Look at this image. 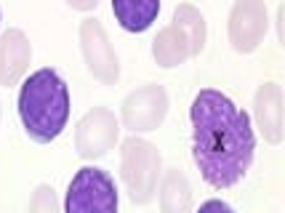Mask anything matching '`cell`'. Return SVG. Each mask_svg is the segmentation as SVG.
Returning a JSON list of instances; mask_svg holds the SVG:
<instances>
[{
  "label": "cell",
  "instance_id": "cell-1",
  "mask_svg": "<svg viewBox=\"0 0 285 213\" xmlns=\"http://www.w3.org/2000/svg\"><path fill=\"white\" fill-rule=\"evenodd\" d=\"M192 160L213 189H229L250 171L256 133L250 115L227 93L203 88L190 106Z\"/></svg>",
  "mask_w": 285,
  "mask_h": 213
},
{
  "label": "cell",
  "instance_id": "cell-2",
  "mask_svg": "<svg viewBox=\"0 0 285 213\" xmlns=\"http://www.w3.org/2000/svg\"><path fill=\"white\" fill-rule=\"evenodd\" d=\"M16 106L27 136L38 144H51L70 123V88L54 67H43L24 77Z\"/></svg>",
  "mask_w": 285,
  "mask_h": 213
},
{
  "label": "cell",
  "instance_id": "cell-3",
  "mask_svg": "<svg viewBox=\"0 0 285 213\" xmlns=\"http://www.w3.org/2000/svg\"><path fill=\"white\" fill-rule=\"evenodd\" d=\"M163 176V158L144 136H125L120 142V178L125 195L133 205H150L157 195V181Z\"/></svg>",
  "mask_w": 285,
  "mask_h": 213
},
{
  "label": "cell",
  "instance_id": "cell-4",
  "mask_svg": "<svg viewBox=\"0 0 285 213\" xmlns=\"http://www.w3.org/2000/svg\"><path fill=\"white\" fill-rule=\"evenodd\" d=\"M117 205L115 178L99 165H83L67 184L61 213H117Z\"/></svg>",
  "mask_w": 285,
  "mask_h": 213
},
{
  "label": "cell",
  "instance_id": "cell-5",
  "mask_svg": "<svg viewBox=\"0 0 285 213\" xmlns=\"http://www.w3.org/2000/svg\"><path fill=\"white\" fill-rule=\"evenodd\" d=\"M168 106H171L168 91L160 83H147V86L131 91L123 99L117 120H120V128L141 136V133L157 131L163 125L165 115H168Z\"/></svg>",
  "mask_w": 285,
  "mask_h": 213
},
{
  "label": "cell",
  "instance_id": "cell-6",
  "mask_svg": "<svg viewBox=\"0 0 285 213\" xmlns=\"http://www.w3.org/2000/svg\"><path fill=\"white\" fill-rule=\"evenodd\" d=\"M77 37H80V53L88 72L104 86H115L120 80V59H117L104 24L96 16H88L80 21Z\"/></svg>",
  "mask_w": 285,
  "mask_h": 213
},
{
  "label": "cell",
  "instance_id": "cell-7",
  "mask_svg": "<svg viewBox=\"0 0 285 213\" xmlns=\"http://www.w3.org/2000/svg\"><path fill=\"white\" fill-rule=\"evenodd\" d=\"M120 139V120L110 106H94L75 125V149L83 160H101Z\"/></svg>",
  "mask_w": 285,
  "mask_h": 213
},
{
  "label": "cell",
  "instance_id": "cell-8",
  "mask_svg": "<svg viewBox=\"0 0 285 213\" xmlns=\"http://www.w3.org/2000/svg\"><path fill=\"white\" fill-rule=\"evenodd\" d=\"M269 32V11L264 0H235L227 19V37L237 53H253Z\"/></svg>",
  "mask_w": 285,
  "mask_h": 213
},
{
  "label": "cell",
  "instance_id": "cell-9",
  "mask_svg": "<svg viewBox=\"0 0 285 213\" xmlns=\"http://www.w3.org/2000/svg\"><path fill=\"white\" fill-rule=\"evenodd\" d=\"M253 128L266 144H280L285 136V96L277 83L266 80L253 93Z\"/></svg>",
  "mask_w": 285,
  "mask_h": 213
},
{
  "label": "cell",
  "instance_id": "cell-10",
  "mask_svg": "<svg viewBox=\"0 0 285 213\" xmlns=\"http://www.w3.org/2000/svg\"><path fill=\"white\" fill-rule=\"evenodd\" d=\"M32 46L21 30H8L0 35V86H16L30 70Z\"/></svg>",
  "mask_w": 285,
  "mask_h": 213
},
{
  "label": "cell",
  "instance_id": "cell-11",
  "mask_svg": "<svg viewBox=\"0 0 285 213\" xmlns=\"http://www.w3.org/2000/svg\"><path fill=\"white\" fill-rule=\"evenodd\" d=\"M155 197L160 203V213H192V184L181 168L163 171Z\"/></svg>",
  "mask_w": 285,
  "mask_h": 213
},
{
  "label": "cell",
  "instance_id": "cell-12",
  "mask_svg": "<svg viewBox=\"0 0 285 213\" xmlns=\"http://www.w3.org/2000/svg\"><path fill=\"white\" fill-rule=\"evenodd\" d=\"M152 59L157 61V67L171 70V67L184 64L187 59H192L190 37L184 35L179 24H165L163 30H157L155 40H152Z\"/></svg>",
  "mask_w": 285,
  "mask_h": 213
},
{
  "label": "cell",
  "instance_id": "cell-13",
  "mask_svg": "<svg viewBox=\"0 0 285 213\" xmlns=\"http://www.w3.org/2000/svg\"><path fill=\"white\" fill-rule=\"evenodd\" d=\"M112 14L125 32H147L157 21L160 0H112Z\"/></svg>",
  "mask_w": 285,
  "mask_h": 213
},
{
  "label": "cell",
  "instance_id": "cell-14",
  "mask_svg": "<svg viewBox=\"0 0 285 213\" xmlns=\"http://www.w3.org/2000/svg\"><path fill=\"white\" fill-rule=\"evenodd\" d=\"M173 24H179L184 30V35L190 37V48L192 56H200V51L208 43V24H205V16L195 8L192 3H179L173 8Z\"/></svg>",
  "mask_w": 285,
  "mask_h": 213
},
{
  "label": "cell",
  "instance_id": "cell-15",
  "mask_svg": "<svg viewBox=\"0 0 285 213\" xmlns=\"http://www.w3.org/2000/svg\"><path fill=\"white\" fill-rule=\"evenodd\" d=\"M27 213H61L59 197H56V189L51 184H40V187L32 192Z\"/></svg>",
  "mask_w": 285,
  "mask_h": 213
},
{
  "label": "cell",
  "instance_id": "cell-16",
  "mask_svg": "<svg viewBox=\"0 0 285 213\" xmlns=\"http://www.w3.org/2000/svg\"><path fill=\"white\" fill-rule=\"evenodd\" d=\"M195 213H235V208H232L229 203H224V200H205V203L197 208Z\"/></svg>",
  "mask_w": 285,
  "mask_h": 213
},
{
  "label": "cell",
  "instance_id": "cell-17",
  "mask_svg": "<svg viewBox=\"0 0 285 213\" xmlns=\"http://www.w3.org/2000/svg\"><path fill=\"white\" fill-rule=\"evenodd\" d=\"M64 3L70 5V8H75V11H94L101 0H64Z\"/></svg>",
  "mask_w": 285,
  "mask_h": 213
}]
</instances>
